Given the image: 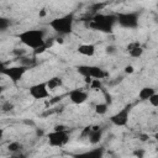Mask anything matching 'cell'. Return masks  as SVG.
<instances>
[{
  "instance_id": "484cf974",
  "label": "cell",
  "mask_w": 158,
  "mask_h": 158,
  "mask_svg": "<svg viewBox=\"0 0 158 158\" xmlns=\"http://www.w3.org/2000/svg\"><path fill=\"white\" fill-rule=\"evenodd\" d=\"M116 52H117V49H116L115 46H107L106 47V53L107 54H115Z\"/></svg>"
},
{
  "instance_id": "1f68e13d",
  "label": "cell",
  "mask_w": 158,
  "mask_h": 158,
  "mask_svg": "<svg viewBox=\"0 0 158 158\" xmlns=\"http://www.w3.org/2000/svg\"><path fill=\"white\" fill-rule=\"evenodd\" d=\"M2 135H4V128H0V139L2 138Z\"/></svg>"
},
{
  "instance_id": "e575fe53",
  "label": "cell",
  "mask_w": 158,
  "mask_h": 158,
  "mask_svg": "<svg viewBox=\"0 0 158 158\" xmlns=\"http://www.w3.org/2000/svg\"><path fill=\"white\" fill-rule=\"evenodd\" d=\"M2 90H4V88H2V86H1V85H0V95H1V94H2Z\"/></svg>"
},
{
  "instance_id": "7a4b0ae2",
  "label": "cell",
  "mask_w": 158,
  "mask_h": 158,
  "mask_svg": "<svg viewBox=\"0 0 158 158\" xmlns=\"http://www.w3.org/2000/svg\"><path fill=\"white\" fill-rule=\"evenodd\" d=\"M116 23V15H107V14H95L91 20L89 26L94 30H98L100 32L109 33L112 31L114 25Z\"/></svg>"
},
{
  "instance_id": "3957f363",
  "label": "cell",
  "mask_w": 158,
  "mask_h": 158,
  "mask_svg": "<svg viewBox=\"0 0 158 158\" xmlns=\"http://www.w3.org/2000/svg\"><path fill=\"white\" fill-rule=\"evenodd\" d=\"M48 25L54 32H57L59 35H68L73 30L74 16L72 14H68V15H64V16H59V17H56V19L51 20Z\"/></svg>"
},
{
  "instance_id": "4dcf8cb0",
  "label": "cell",
  "mask_w": 158,
  "mask_h": 158,
  "mask_svg": "<svg viewBox=\"0 0 158 158\" xmlns=\"http://www.w3.org/2000/svg\"><path fill=\"white\" fill-rule=\"evenodd\" d=\"M56 42H57V43H63V38L57 37V38H56Z\"/></svg>"
},
{
  "instance_id": "603a6c76",
  "label": "cell",
  "mask_w": 158,
  "mask_h": 158,
  "mask_svg": "<svg viewBox=\"0 0 158 158\" xmlns=\"http://www.w3.org/2000/svg\"><path fill=\"white\" fill-rule=\"evenodd\" d=\"M133 156H135L136 158H144V156H146V151L142 149V148H137V149L133 151Z\"/></svg>"
},
{
  "instance_id": "8992f818",
  "label": "cell",
  "mask_w": 158,
  "mask_h": 158,
  "mask_svg": "<svg viewBox=\"0 0 158 158\" xmlns=\"http://www.w3.org/2000/svg\"><path fill=\"white\" fill-rule=\"evenodd\" d=\"M116 22L125 28H136L138 26V16L136 12H118Z\"/></svg>"
},
{
  "instance_id": "277c9868",
  "label": "cell",
  "mask_w": 158,
  "mask_h": 158,
  "mask_svg": "<svg viewBox=\"0 0 158 158\" xmlns=\"http://www.w3.org/2000/svg\"><path fill=\"white\" fill-rule=\"evenodd\" d=\"M77 72L84 78L98 79V80H102L109 75V73L106 70H104L102 68H100L98 65H88V64L78 65L77 67Z\"/></svg>"
},
{
  "instance_id": "6da1fadb",
  "label": "cell",
  "mask_w": 158,
  "mask_h": 158,
  "mask_svg": "<svg viewBox=\"0 0 158 158\" xmlns=\"http://www.w3.org/2000/svg\"><path fill=\"white\" fill-rule=\"evenodd\" d=\"M46 32L40 28H30V30H25L22 32H20L17 35L20 42L22 44H25L28 48L36 49L40 48L42 46H46V40H44Z\"/></svg>"
},
{
  "instance_id": "d6a6232c",
  "label": "cell",
  "mask_w": 158,
  "mask_h": 158,
  "mask_svg": "<svg viewBox=\"0 0 158 158\" xmlns=\"http://www.w3.org/2000/svg\"><path fill=\"white\" fill-rule=\"evenodd\" d=\"M46 15V12H44V10H42L41 12H40V16H44Z\"/></svg>"
},
{
  "instance_id": "e0dca14e",
  "label": "cell",
  "mask_w": 158,
  "mask_h": 158,
  "mask_svg": "<svg viewBox=\"0 0 158 158\" xmlns=\"http://www.w3.org/2000/svg\"><path fill=\"white\" fill-rule=\"evenodd\" d=\"M19 59V63H20V65H23V67H26V68H31L32 65H35V63H36V59L33 58V57H28V56H22V57H20V58H17Z\"/></svg>"
},
{
  "instance_id": "30bf717a",
  "label": "cell",
  "mask_w": 158,
  "mask_h": 158,
  "mask_svg": "<svg viewBox=\"0 0 158 158\" xmlns=\"http://www.w3.org/2000/svg\"><path fill=\"white\" fill-rule=\"evenodd\" d=\"M68 99L70 100V102H73L74 105H81L88 100V93L83 89H72L68 93Z\"/></svg>"
},
{
  "instance_id": "f1b7e54d",
  "label": "cell",
  "mask_w": 158,
  "mask_h": 158,
  "mask_svg": "<svg viewBox=\"0 0 158 158\" xmlns=\"http://www.w3.org/2000/svg\"><path fill=\"white\" fill-rule=\"evenodd\" d=\"M125 72H126V73H128V74H131V73H133V72H135V69H133V67H132V65H126V67H125Z\"/></svg>"
},
{
  "instance_id": "4fadbf2b",
  "label": "cell",
  "mask_w": 158,
  "mask_h": 158,
  "mask_svg": "<svg viewBox=\"0 0 158 158\" xmlns=\"http://www.w3.org/2000/svg\"><path fill=\"white\" fill-rule=\"evenodd\" d=\"M127 52L132 58H139L143 54V48L141 47L139 42L135 41L127 44Z\"/></svg>"
},
{
  "instance_id": "7c38bea8",
  "label": "cell",
  "mask_w": 158,
  "mask_h": 158,
  "mask_svg": "<svg viewBox=\"0 0 158 158\" xmlns=\"http://www.w3.org/2000/svg\"><path fill=\"white\" fill-rule=\"evenodd\" d=\"M77 51L79 54H81L84 57H93L96 52V47L93 43H83V44L78 46Z\"/></svg>"
},
{
  "instance_id": "44dd1931",
  "label": "cell",
  "mask_w": 158,
  "mask_h": 158,
  "mask_svg": "<svg viewBox=\"0 0 158 158\" xmlns=\"http://www.w3.org/2000/svg\"><path fill=\"white\" fill-rule=\"evenodd\" d=\"M9 26H10V20L0 16V31H5L6 28H9Z\"/></svg>"
},
{
  "instance_id": "9c48e42d",
  "label": "cell",
  "mask_w": 158,
  "mask_h": 158,
  "mask_svg": "<svg viewBox=\"0 0 158 158\" xmlns=\"http://www.w3.org/2000/svg\"><path fill=\"white\" fill-rule=\"evenodd\" d=\"M130 111H131V105H126L125 107H122L120 111H117L116 114H114L110 117V122L117 127H123L127 125L128 122V117H130Z\"/></svg>"
},
{
  "instance_id": "836d02e7",
  "label": "cell",
  "mask_w": 158,
  "mask_h": 158,
  "mask_svg": "<svg viewBox=\"0 0 158 158\" xmlns=\"http://www.w3.org/2000/svg\"><path fill=\"white\" fill-rule=\"evenodd\" d=\"M11 158H23V156H20V157L19 156H15V157H11Z\"/></svg>"
},
{
  "instance_id": "7402d4cb",
  "label": "cell",
  "mask_w": 158,
  "mask_h": 158,
  "mask_svg": "<svg viewBox=\"0 0 158 158\" xmlns=\"http://www.w3.org/2000/svg\"><path fill=\"white\" fill-rule=\"evenodd\" d=\"M147 101H148L153 107H158V94H157V93H154V94H153V95H152Z\"/></svg>"
},
{
  "instance_id": "9a60e30c",
  "label": "cell",
  "mask_w": 158,
  "mask_h": 158,
  "mask_svg": "<svg viewBox=\"0 0 158 158\" xmlns=\"http://www.w3.org/2000/svg\"><path fill=\"white\" fill-rule=\"evenodd\" d=\"M46 85H47V89L51 91V90H57L58 88H60L63 85V80L62 78L59 77H52L49 78L47 81H46Z\"/></svg>"
},
{
  "instance_id": "d4e9b609",
  "label": "cell",
  "mask_w": 158,
  "mask_h": 158,
  "mask_svg": "<svg viewBox=\"0 0 158 158\" xmlns=\"http://www.w3.org/2000/svg\"><path fill=\"white\" fill-rule=\"evenodd\" d=\"M47 43H46V46H42V47H40V48H36V49H33V54L35 56H38V54H41V53H43L46 49H47Z\"/></svg>"
},
{
  "instance_id": "8fae6325",
  "label": "cell",
  "mask_w": 158,
  "mask_h": 158,
  "mask_svg": "<svg viewBox=\"0 0 158 158\" xmlns=\"http://www.w3.org/2000/svg\"><path fill=\"white\" fill-rule=\"evenodd\" d=\"M102 157H104V149L101 147L93 148L90 151H86V152L74 156V158H102Z\"/></svg>"
},
{
  "instance_id": "f546056e",
  "label": "cell",
  "mask_w": 158,
  "mask_h": 158,
  "mask_svg": "<svg viewBox=\"0 0 158 158\" xmlns=\"http://www.w3.org/2000/svg\"><path fill=\"white\" fill-rule=\"evenodd\" d=\"M5 68H6V65H5V63L0 60V74H2V72H4V69H5Z\"/></svg>"
},
{
  "instance_id": "ba28073f",
  "label": "cell",
  "mask_w": 158,
  "mask_h": 158,
  "mask_svg": "<svg viewBox=\"0 0 158 158\" xmlns=\"http://www.w3.org/2000/svg\"><path fill=\"white\" fill-rule=\"evenodd\" d=\"M28 94L35 100H43V99L49 98V95H51L49 90L47 89L46 81H41V83H36V84L31 85L28 88Z\"/></svg>"
},
{
  "instance_id": "5b68a950",
  "label": "cell",
  "mask_w": 158,
  "mask_h": 158,
  "mask_svg": "<svg viewBox=\"0 0 158 158\" xmlns=\"http://www.w3.org/2000/svg\"><path fill=\"white\" fill-rule=\"evenodd\" d=\"M70 139V135H69V131L68 130H64V131H52L47 135V142L51 147H57V148H60V147H64L68 144Z\"/></svg>"
},
{
  "instance_id": "2e32d148",
  "label": "cell",
  "mask_w": 158,
  "mask_h": 158,
  "mask_svg": "<svg viewBox=\"0 0 158 158\" xmlns=\"http://www.w3.org/2000/svg\"><path fill=\"white\" fill-rule=\"evenodd\" d=\"M154 93H156V90L152 86H144L138 91V99L141 101H147Z\"/></svg>"
},
{
  "instance_id": "d6986e66",
  "label": "cell",
  "mask_w": 158,
  "mask_h": 158,
  "mask_svg": "<svg viewBox=\"0 0 158 158\" xmlns=\"http://www.w3.org/2000/svg\"><path fill=\"white\" fill-rule=\"evenodd\" d=\"M89 85H90V89H93V90H101L102 89V83H101V80H98V79H91Z\"/></svg>"
},
{
  "instance_id": "ac0fdd59",
  "label": "cell",
  "mask_w": 158,
  "mask_h": 158,
  "mask_svg": "<svg viewBox=\"0 0 158 158\" xmlns=\"http://www.w3.org/2000/svg\"><path fill=\"white\" fill-rule=\"evenodd\" d=\"M94 110H95V112L98 115H105L107 112V110H109V105L105 104V102H99V104L95 105V109Z\"/></svg>"
},
{
  "instance_id": "52a82bcc",
  "label": "cell",
  "mask_w": 158,
  "mask_h": 158,
  "mask_svg": "<svg viewBox=\"0 0 158 158\" xmlns=\"http://www.w3.org/2000/svg\"><path fill=\"white\" fill-rule=\"evenodd\" d=\"M27 70H28V68L19 64V65H14V67H6L2 72V75L7 77L14 84H16L22 79V77L25 75V73Z\"/></svg>"
},
{
  "instance_id": "5bb4252c",
  "label": "cell",
  "mask_w": 158,
  "mask_h": 158,
  "mask_svg": "<svg viewBox=\"0 0 158 158\" xmlns=\"http://www.w3.org/2000/svg\"><path fill=\"white\" fill-rule=\"evenodd\" d=\"M88 138H89V142L91 144H98L101 141V138H102V130L99 126L91 127L90 133L88 135Z\"/></svg>"
},
{
  "instance_id": "83f0119b",
  "label": "cell",
  "mask_w": 158,
  "mask_h": 158,
  "mask_svg": "<svg viewBox=\"0 0 158 158\" xmlns=\"http://www.w3.org/2000/svg\"><path fill=\"white\" fill-rule=\"evenodd\" d=\"M53 130H54V131H64V130H68V127L64 126V125H56Z\"/></svg>"
},
{
  "instance_id": "4316f807",
  "label": "cell",
  "mask_w": 158,
  "mask_h": 158,
  "mask_svg": "<svg viewBox=\"0 0 158 158\" xmlns=\"http://www.w3.org/2000/svg\"><path fill=\"white\" fill-rule=\"evenodd\" d=\"M104 95H105V104H107V105H110L111 102H112V99H111V95L107 93V91H105L104 90Z\"/></svg>"
},
{
  "instance_id": "cb8c5ba5",
  "label": "cell",
  "mask_w": 158,
  "mask_h": 158,
  "mask_svg": "<svg viewBox=\"0 0 158 158\" xmlns=\"http://www.w3.org/2000/svg\"><path fill=\"white\" fill-rule=\"evenodd\" d=\"M1 109H2V111H5V112H9V111H11V110L14 109V105H12V102H10V101H6V102H4V104H2Z\"/></svg>"
},
{
  "instance_id": "ffe728a7",
  "label": "cell",
  "mask_w": 158,
  "mask_h": 158,
  "mask_svg": "<svg viewBox=\"0 0 158 158\" xmlns=\"http://www.w3.org/2000/svg\"><path fill=\"white\" fill-rule=\"evenodd\" d=\"M20 148H21V144L19 143V142H10L9 143V146H7V149L11 152V153H16L17 151H20Z\"/></svg>"
}]
</instances>
